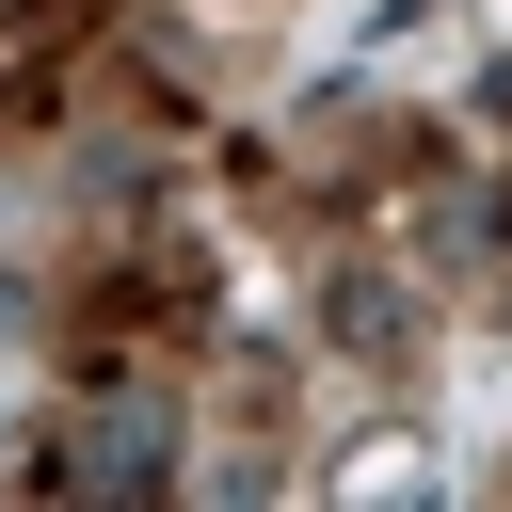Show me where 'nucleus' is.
I'll return each mask as SVG.
<instances>
[{"label": "nucleus", "instance_id": "1", "mask_svg": "<svg viewBox=\"0 0 512 512\" xmlns=\"http://www.w3.org/2000/svg\"><path fill=\"white\" fill-rule=\"evenodd\" d=\"M144 480H160V416H80L64 496H144Z\"/></svg>", "mask_w": 512, "mask_h": 512}]
</instances>
